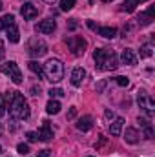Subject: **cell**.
I'll list each match as a JSON object with an SVG mask.
<instances>
[{
  "mask_svg": "<svg viewBox=\"0 0 155 157\" xmlns=\"http://www.w3.org/2000/svg\"><path fill=\"white\" fill-rule=\"evenodd\" d=\"M4 99H6V106L9 110V115L15 121L29 119V104L20 91H6Z\"/></svg>",
  "mask_w": 155,
  "mask_h": 157,
  "instance_id": "obj_1",
  "label": "cell"
},
{
  "mask_svg": "<svg viewBox=\"0 0 155 157\" xmlns=\"http://www.w3.org/2000/svg\"><path fill=\"white\" fill-rule=\"evenodd\" d=\"M93 59H95L97 70H100V71H113L119 68L117 53L112 48H97L93 53Z\"/></svg>",
  "mask_w": 155,
  "mask_h": 157,
  "instance_id": "obj_2",
  "label": "cell"
},
{
  "mask_svg": "<svg viewBox=\"0 0 155 157\" xmlns=\"http://www.w3.org/2000/svg\"><path fill=\"white\" fill-rule=\"evenodd\" d=\"M44 77L49 82H60L64 78V64L59 59H49L44 64Z\"/></svg>",
  "mask_w": 155,
  "mask_h": 157,
  "instance_id": "obj_3",
  "label": "cell"
},
{
  "mask_svg": "<svg viewBox=\"0 0 155 157\" xmlns=\"http://www.w3.org/2000/svg\"><path fill=\"white\" fill-rule=\"evenodd\" d=\"M47 53V44L44 42L39 37H33V39L28 42V55L35 60V59H40Z\"/></svg>",
  "mask_w": 155,
  "mask_h": 157,
  "instance_id": "obj_4",
  "label": "cell"
},
{
  "mask_svg": "<svg viewBox=\"0 0 155 157\" xmlns=\"http://www.w3.org/2000/svg\"><path fill=\"white\" fill-rule=\"evenodd\" d=\"M137 102H139V108L148 115V117H153V110H155V101L148 95V91L144 90H139L137 93Z\"/></svg>",
  "mask_w": 155,
  "mask_h": 157,
  "instance_id": "obj_5",
  "label": "cell"
},
{
  "mask_svg": "<svg viewBox=\"0 0 155 157\" xmlns=\"http://www.w3.org/2000/svg\"><path fill=\"white\" fill-rule=\"evenodd\" d=\"M0 70H2V73H4V75H7V77L11 78L15 84H22V73H20V70H18L17 62H13V60L4 62Z\"/></svg>",
  "mask_w": 155,
  "mask_h": 157,
  "instance_id": "obj_6",
  "label": "cell"
},
{
  "mask_svg": "<svg viewBox=\"0 0 155 157\" xmlns=\"http://www.w3.org/2000/svg\"><path fill=\"white\" fill-rule=\"evenodd\" d=\"M66 44H68V48L71 49V53L73 55H84V51H86V46H88V42L86 39H82V37H78V35H73V37H68L66 39Z\"/></svg>",
  "mask_w": 155,
  "mask_h": 157,
  "instance_id": "obj_7",
  "label": "cell"
},
{
  "mask_svg": "<svg viewBox=\"0 0 155 157\" xmlns=\"http://www.w3.org/2000/svg\"><path fill=\"white\" fill-rule=\"evenodd\" d=\"M57 29V22L53 20V18H46V20H40L39 24L35 26V31H39V33H44V35H49V33H53Z\"/></svg>",
  "mask_w": 155,
  "mask_h": 157,
  "instance_id": "obj_8",
  "label": "cell"
},
{
  "mask_svg": "<svg viewBox=\"0 0 155 157\" xmlns=\"http://www.w3.org/2000/svg\"><path fill=\"white\" fill-rule=\"evenodd\" d=\"M20 13H22L24 20H33V18L39 15V7H37L35 4H31V2H26V4L20 7Z\"/></svg>",
  "mask_w": 155,
  "mask_h": 157,
  "instance_id": "obj_9",
  "label": "cell"
},
{
  "mask_svg": "<svg viewBox=\"0 0 155 157\" xmlns=\"http://www.w3.org/2000/svg\"><path fill=\"white\" fill-rule=\"evenodd\" d=\"M153 11H155L153 6H150L146 11H142V13L137 17V24H139L141 28H142V26H150V24L155 20V18H153Z\"/></svg>",
  "mask_w": 155,
  "mask_h": 157,
  "instance_id": "obj_10",
  "label": "cell"
},
{
  "mask_svg": "<svg viewBox=\"0 0 155 157\" xmlns=\"http://www.w3.org/2000/svg\"><path fill=\"white\" fill-rule=\"evenodd\" d=\"M37 135H39V141H44V143H47V141L53 139V130H51L49 121H42V128L39 130Z\"/></svg>",
  "mask_w": 155,
  "mask_h": 157,
  "instance_id": "obj_11",
  "label": "cell"
},
{
  "mask_svg": "<svg viewBox=\"0 0 155 157\" xmlns=\"http://www.w3.org/2000/svg\"><path fill=\"white\" fill-rule=\"evenodd\" d=\"M84 78H86V70H84V68H75V70L71 71V84H73L75 88L82 86Z\"/></svg>",
  "mask_w": 155,
  "mask_h": 157,
  "instance_id": "obj_12",
  "label": "cell"
},
{
  "mask_svg": "<svg viewBox=\"0 0 155 157\" xmlns=\"http://www.w3.org/2000/svg\"><path fill=\"white\" fill-rule=\"evenodd\" d=\"M120 60H122V64H126V66H135V64H137V57H135L133 49H130V48H126V49L122 51Z\"/></svg>",
  "mask_w": 155,
  "mask_h": 157,
  "instance_id": "obj_13",
  "label": "cell"
},
{
  "mask_svg": "<svg viewBox=\"0 0 155 157\" xmlns=\"http://www.w3.org/2000/svg\"><path fill=\"white\" fill-rule=\"evenodd\" d=\"M144 2H148V0H124L119 9L124 11V13H131V11L137 9V6H141V4H144Z\"/></svg>",
  "mask_w": 155,
  "mask_h": 157,
  "instance_id": "obj_14",
  "label": "cell"
},
{
  "mask_svg": "<svg viewBox=\"0 0 155 157\" xmlns=\"http://www.w3.org/2000/svg\"><path fill=\"white\" fill-rule=\"evenodd\" d=\"M91 128H93V117L91 115H84V117L78 119L77 130H80V132H89Z\"/></svg>",
  "mask_w": 155,
  "mask_h": 157,
  "instance_id": "obj_15",
  "label": "cell"
},
{
  "mask_svg": "<svg viewBox=\"0 0 155 157\" xmlns=\"http://www.w3.org/2000/svg\"><path fill=\"white\" fill-rule=\"evenodd\" d=\"M122 126H124V119L122 117H115L112 122H110V133L115 135V137H119L120 132H122Z\"/></svg>",
  "mask_w": 155,
  "mask_h": 157,
  "instance_id": "obj_16",
  "label": "cell"
},
{
  "mask_svg": "<svg viewBox=\"0 0 155 157\" xmlns=\"http://www.w3.org/2000/svg\"><path fill=\"white\" fill-rule=\"evenodd\" d=\"M139 132L135 130V128H126V132H124V141L128 143V144H137L139 143Z\"/></svg>",
  "mask_w": 155,
  "mask_h": 157,
  "instance_id": "obj_17",
  "label": "cell"
},
{
  "mask_svg": "<svg viewBox=\"0 0 155 157\" xmlns=\"http://www.w3.org/2000/svg\"><path fill=\"white\" fill-rule=\"evenodd\" d=\"M139 124H141L142 130H144V137H146V139H153V128H152V122H148L144 117H139Z\"/></svg>",
  "mask_w": 155,
  "mask_h": 157,
  "instance_id": "obj_18",
  "label": "cell"
},
{
  "mask_svg": "<svg viewBox=\"0 0 155 157\" xmlns=\"http://www.w3.org/2000/svg\"><path fill=\"white\" fill-rule=\"evenodd\" d=\"M6 33H7L9 42H13V44H17V42L20 40V35H18V28H17V24H11V26L6 29Z\"/></svg>",
  "mask_w": 155,
  "mask_h": 157,
  "instance_id": "obj_19",
  "label": "cell"
},
{
  "mask_svg": "<svg viewBox=\"0 0 155 157\" xmlns=\"http://www.w3.org/2000/svg\"><path fill=\"white\" fill-rule=\"evenodd\" d=\"M28 68H29L39 78H44V66L39 64L37 60H29V62H28Z\"/></svg>",
  "mask_w": 155,
  "mask_h": 157,
  "instance_id": "obj_20",
  "label": "cell"
},
{
  "mask_svg": "<svg viewBox=\"0 0 155 157\" xmlns=\"http://www.w3.org/2000/svg\"><path fill=\"white\" fill-rule=\"evenodd\" d=\"M97 33H99L100 37H104V39H115L117 37V28H108V26H104V28H99Z\"/></svg>",
  "mask_w": 155,
  "mask_h": 157,
  "instance_id": "obj_21",
  "label": "cell"
},
{
  "mask_svg": "<svg viewBox=\"0 0 155 157\" xmlns=\"http://www.w3.org/2000/svg\"><path fill=\"white\" fill-rule=\"evenodd\" d=\"M60 108H62V106H60V102H59V101H55V99H51V101L46 104V112H47L49 115H57V113L60 112Z\"/></svg>",
  "mask_w": 155,
  "mask_h": 157,
  "instance_id": "obj_22",
  "label": "cell"
},
{
  "mask_svg": "<svg viewBox=\"0 0 155 157\" xmlns=\"http://www.w3.org/2000/svg\"><path fill=\"white\" fill-rule=\"evenodd\" d=\"M11 24H15V17H13V15H4V17L0 18V31H2V29H7Z\"/></svg>",
  "mask_w": 155,
  "mask_h": 157,
  "instance_id": "obj_23",
  "label": "cell"
},
{
  "mask_svg": "<svg viewBox=\"0 0 155 157\" xmlns=\"http://www.w3.org/2000/svg\"><path fill=\"white\" fill-rule=\"evenodd\" d=\"M152 53H153V51H152V44H148V42H146V44H142V46H141V49H139L141 59H148V57H152Z\"/></svg>",
  "mask_w": 155,
  "mask_h": 157,
  "instance_id": "obj_24",
  "label": "cell"
},
{
  "mask_svg": "<svg viewBox=\"0 0 155 157\" xmlns=\"http://www.w3.org/2000/svg\"><path fill=\"white\" fill-rule=\"evenodd\" d=\"M97 150L108 154V152H110V141H108L106 137H100V141H99V144H97Z\"/></svg>",
  "mask_w": 155,
  "mask_h": 157,
  "instance_id": "obj_25",
  "label": "cell"
},
{
  "mask_svg": "<svg viewBox=\"0 0 155 157\" xmlns=\"http://www.w3.org/2000/svg\"><path fill=\"white\" fill-rule=\"evenodd\" d=\"M75 2L77 0H60V11H70L75 7Z\"/></svg>",
  "mask_w": 155,
  "mask_h": 157,
  "instance_id": "obj_26",
  "label": "cell"
},
{
  "mask_svg": "<svg viewBox=\"0 0 155 157\" xmlns=\"http://www.w3.org/2000/svg\"><path fill=\"white\" fill-rule=\"evenodd\" d=\"M47 93H49V97H51V99H59V97H64V91H62L60 88H51Z\"/></svg>",
  "mask_w": 155,
  "mask_h": 157,
  "instance_id": "obj_27",
  "label": "cell"
},
{
  "mask_svg": "<svg viewBox=\"0 0 155 157\" xmlns=\"http://www.w3.org/2000/svg\"><path fill=\"white\" fill-rule=\"evenodd\" d=\"M17 150H18V154H22V155H28V154H29V146H28L26 143H20V144L17 146Z\"/></svg>",
  "mask_w": 155,
  "mask_h": 157,
  "instance_id": "obj_28",
  "label": "cell"
},
{
  "mask_svg": "<svg viewBox=\"0 0 155 157\" xmlns=\"http://www.w3.org/2000/svg\"><path fill=\"white\" fill-rule=\"evenodd\" d=\"M6 110H7V106H6V99H4V95H0V117L6 115Z\"/></svg>",
  "mask_w": 155,
  "mask_h": 157,
  "instance_id": "obj_29",
  "label": "cell"
},
{
  "mask_svg": "<svg viewBox=\"0 0 155 157\" xmlns=\"http://www.w3.org/2000/svg\"><path fill=\"white\" fill-rule=\"evenodd\" d=\"M115 82L119 84V86H122V88H126V86L130 84V80H128V77H115Z\"/></svg>",
  "mask_w": 155,
  "mask_h": 157,
  "instance_id": "obj_30",
  "label": "cell"
},
{
  "mask_svg": "<svg viewBox=\"0 0 155 157\" xmlns=\"http://www.w3.org/2000/svg\"><path fill=\"white\" fill-rule=\"evenodd\" d=\"M26 137H28V141H29V143H35V141H39V135H37V132H28V133H26Z\"/></svg>",
  "mask_w": 155,
  "mask_h": 157,
  "instance_id": "obj_31",
  "label": "cell"
},
{
  "mask_svg": "<svg viewBox=\"0 0 155 157\" xmlns=\"http://www.w3.org/2000/svg\"><path fill=\"white\" fill-rule=\"evenodd\" d=\"M104 117H106V121H113V119H115V113H113L112 110H106V113H104Z\"/></svg>",
  "mask_w": 155,
  "mask_h": 157,
  "instance_id": "obj_32",
  "label": "cell"
},
{
  "mask_svg": "<svg viewBox=\"0 0 155 157\" xmlns=\"http://www.w3.org/2000/svg\"><path fill=\"white\" fill-rule=\"evenodd\" d=\"M37 157H49V150H47V148H44V150H39Z\"/></svg>",
  "mask_w": 155,
  "mask_h": 157,
  "instance_id": "obj_33",
  "label": "cell"
},
{
  "mask_svg": "<svg viewBox=\"0 0 155 157\" xmlns=\"http://www.w3.org/2000/svg\"><path fill=\"white\" fill-rule=\"evenodd\" d=\"M31 95H35V97L40 95V86H37V84H35V86H31Z\"/></svg>",
  "mask_w": 155,
  "mask_h": 157,
  "instance_id": "obj_34",
  "label": "cell"
},
{
  "mask_svg": "<svg viewBox=\"0 0 155 157\" xmlns=\"http://www.w3.org/2000/svg\"><path fill=\"white\" fill-rule=\"evenodd\" d=\"M4 55H6V48H4V40H0V60H4Z\"/></svg>",
  "mask_w": 155,
  "mask_h": 157,
  "instance_id": "obj_35",
  "label": "cell"
},
{
  "mask_svg": "<svg viewBox=\"0 0 155 157\" xmlns=\"http://www.w3.org/2000/svg\"><path fill=\"white\" fill-rule=\"evenodd\" d=\"M75 115H77V108H71L68 112V119H75Z\"/></svg>",
  "mask_w": 155,
  "mask_h": 157,
  "instance_id": "obj_36",
  "label": "cell"
},
{
  "mask_svg": "<svg viewBox=\"0 0 155 157\" xmlns=\"http://www.w3.org/2000/svg\"><path fill=\"white\" fill-rule=\"evenodd\" d=\"M104 86H106V82H104V80H102V82H100V84H99V86H97V93H100V91H102V90H104Z\"/></svg>",
  "mask_w": 155,
  "mask_h": 157,
  "instance_id": "obj_37",
  "label": "cell"
},
{
  "mask_svg": "<svg viewBox=\"0 0 155 157\" xmlns=\"http://www.w3.org/2000/svg\"><path fill=\"white\" fill-rule=\"evenodd\" d=\"M75 28H77V22H75V20H71V22H70V29H75Z\"/></svg>",
  "mask_w": 155,
  "mask_h": 157,
  "instance_id": "obj_38",
  "label": "cell"
},
{
  "mask_svg": "<svg viewBox=\"0 0 155 157\" xmlns=\"http://www.w3.org/2000/svg\"><path fill=\"white\" fill-rule=\"evenodd\" d=\"M88 28H89V29H97V28H95V24H93L91 20H88Z\"/></svg>",
  "mask_w": 155,
  "mask_h": 157,
  "instance_id": "obj_39",
  "label": "cell"
},
{
  "mask_svg": "<svg viewBox=\"0 0 155 157\" xmlns=\"http://www.w3.org/2000/svg\"><path fill=\"white\" fill-rule=\"evenodd\" d=\"M42 2H46V4H53L55 0H42Z\"/></svg>",
  "mask_w": 155,
  "mask_h": 157,
  "instance_id": "obj_40",
  "label": "cell"
},
{
  "mask_svg": "<svg viewBox=\"0 0 155 157\" xmlns=\"http://www.w3.org/2000/svg\"><path fill=\"white\" fill-rule=\"evenodd\" d=\"M100 2H104V4H108V2H113V0H100Z\"/></svg>",
  "mask_w": 155,
  "mask_h": 157,
  "instance_id": "obj_41",
  "label": "cell"
},
{
  "mask_svg": "<svg viewBox=\"0 0 155 157\" xmlns=\"http://www.w3.org/2000/svg\"><path fill=\"white\" fill-rule=\"evenodd\" d=\"M2 130H4V128H2V124H0V133H2Z\"/></svg>",
  "mask_w": 155,
  "mask_h": 157,
  "instance_id": "obj_42",
  "label": "cell"
},
{
  "mask_svg": "<svg viewBox=\"0 0 155 157\" xmlns=\"http://www.w3.org/2000/svg\"><path fill=\"white\" fill-rule=\"evenodd\" d=\"M2 7H4V6H2V2H0V11H2Z\"/></svg>",
  "mask_w": 155,
  "mask_h": 157,
  "instance_id": "obj_43",
  "label": "cell"
},
{
  "mask_svg": "<svg viewBox=\"0 0 155 157\" xmlns=\"http://www.w3.org/2000/svg\"><path fill=\"white\" fill-rule=\"evenodd\" d=\"M0 154H2V146H0Z\"/></svg>",
  "mask_w": 155,
  "mask_h": 157,
  "instance_id": "obj_44",
  "label": "cell"
},
{
  "mask_svg": "<svg viewBox=\"0 0 155 157\" xmlns=\"http://www.w3.org/2000/svg\"><path fill=\"white\" fill-rule=\"evenodd\" d=\"M89 2H91V4H93V0H89Z\"/></svg>",
  "mask_w": 155,
  "mask_h": 157,
  "instance_id": "obj_45",
  "label": "cell"
},
{
  "mask_svg": "<svg viewBox=\"0 0 155 157\" xmlns=\"http://www.w3.org/2000/svg\"><path fill=\"white\" fill-rule=\"evenodd\" d=\"M89 157H91V155H89Z\"/></svg>",
  "mask_w": 155,
  "mask_h": 157,
  "instance_id": "obj_46",
  "label": "cell"
}]
</instances>
